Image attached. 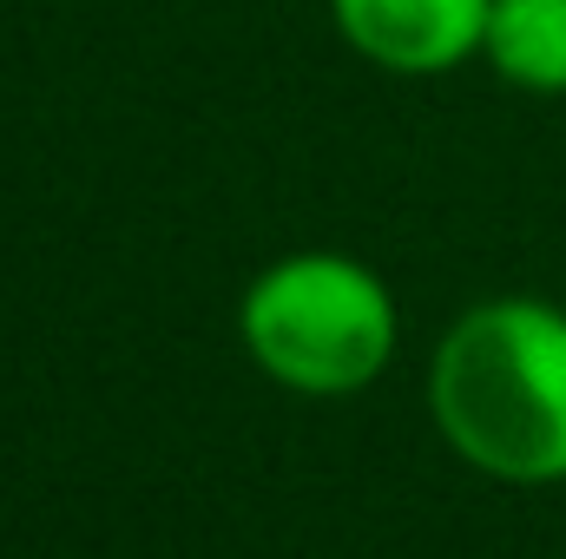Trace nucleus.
I'll list each match as a JSON object with an SVG mask.
<instances>
[{
	"instance_id": "obj_1",
	"label": "nucleus",
	"mask_w": 566,
	"mask_h": 559,
	"mask_svg": "<svg viewBox=\"0 0 566 559\" xmlns=\"http://www.w3.org/2000/svg\"><path fill=\"white\" fill-rule=\"evenodd\" d=\"M428 421L507 487L566 481V309L541 296H488L454 316L428 362Z\"/></svg>"
},
{
	"instance_id": "obj_2",
	"label": "nucleus",
	"mask_w": 566,
	"mask_h": 559,
	"mask_svg": "<svg viewBox=\"0 0 566 559\" xmlns=\"http://www.w3.org/2000/svg\"><path fill=\"white\" fill-rule=\"evenodd\" d=\"M238 336L277 389L329 402L369 389L389 369L402 316H396V289L363 257L290 251L251 277L238 303Z\"/></svg>"
},
{
	"instance_id": "obj_3",
	"label": "nucleus",
	"mask_w": 566,
	"mask_h": 559,
	"mask_svg": "<svg viewBox=\"0 0 566 559\" xmlns=\"http://www.w3.org/2000/svg\"><path fill=\"white\" fill-rule=\"evenodd\" d=\"M494 0H329L336 33L382 73L434 80L481 53Z\"/></svg>"
},
{
	"instance_id": "obj_4",
	"label": "nucleus",
	"mask_w": 566,
	"mask_h": 559,
	"mask_svg": "<svg viewBox=\"0 0 566 559\" xmlns=\"http://www.w3.org/2000/svg\"><path fill=\"white\" fill-rule=\"evenodd\" d=\"M481 60L514 86V93H566V0H494Z\"/></svg>"
}]
</instances>
